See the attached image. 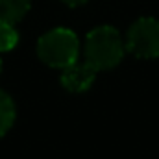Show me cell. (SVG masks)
Listing matches in <instances>:
<instances>
[{
	"label": "cell",
	"mask_w": 159,
	"mask_h": 159,
	"mask_svg": "<svg viewBox=\"0 0 159 159\" xmlns=\"http://www.w3.org/2000/svg\"><path fill=\"white\" fill-rule=\"evenodd\" d=\"M126 50L137 57L152 59L159 56V20L143 17L131 24L126 35Z\"/></svg>",
	"instance_id": "3957f363"
},
{
	"label": "cell",
	"mask_w": 159,
	"mask_h": 159,
	"mask_svg": "<svg viewBox=\"0 0 159 159\" xmlns=\"http://www.w3.org/2000/svg\"><path fill=\"white\" fill-rule=\"evenodd\" d=\"M17 41H19V34L13 28V24L0 20V52L13 50L17 46Z\"/></svg>",
	"instance_id": "52a82bcc"
},
{
	"label": "cell",
	"mask_w": 159,
	"mask_h": 159,
	"mask_svg": "<svg viewBox=\"0 0 159 159\" xmlns=\"http://www.w3.org/2000/svg\"><path fill=\"white\" fill-rule=\"evenodd\" d=\"M80 43L74 32L67 28H56L44 34L37 43L39 57L54 69H65L78 61Z\"/></svg>",
	"instance_id": "7a4b0ae2"
},
{
	"label": "cell",
	"mask_w": 159,
	"mask_h": 159,
	"mask_svg": "<svg viewBox=\"0 0 159 159\" xmlns=\"http://www.w3.org/2000/svg\"><path fill=\"white\" fill-rule=\"evenodd\" d=\"M124 50L126 44L113 26H98L87 35L85 61L96 70H107L122 61Z\"/></svg>",
	"instance_id": "6da1fadb"
},
{
	"label": "cell",
	"mask_w": 159,
	"mask_h": 159,
	"mask_svg": "<svg viewBox=\"0 0 159 159\" xmlns=\"http://www.w3.org/2000/svg\"><path fill=\"white\" fill-rule=\"evenodd\" d=\"M0 70H2V61H0Z\"/></svg>",
	"instance_id": "9c48e42d"
},
{
	"label": "cell",
	"mask_w": 159,
	"mask_h": 159,
	"mask_svg": "<svg viewBox=\"0 0 159 159\" xmlns=\"http://www.w3.org/2000/svg\"><path fill=\"white\" fill-rule=\"evenodd\" d=\"M96 69H93L87 61L83 63H72L70 67H65L63 69V74H61V85L70 91V93H83L87 91L96 76Z\"/></svg>",
	"instance_id": "277c9868"
},
{
	"label": "cell",
	"mask_w": 159,
	"mask_h": 159,
	"mask_svg": "<svg viewBox=\"0 0 159 159\" xmlns=\"http://www.w3.org/2000/svg\"><path fill=\"white\" fill-rule=\"evenodd\" d=\"M13 120H15L13 100L4 91H0V137H4L7 133V129L13 126Z\"/></svg>",
	"instance_id": "8992f818"
},
{
	"label": "cell",
	"mask_w": 159,
	"mask_h": 159,
	"mask_svg": "<svg viewBox=\"0 0 159 159\" xmlns=\"http://www.w3.org/2000/svg\"><path fill=\"white\" fill-rule=\"evenodd\" d=\"M32 0H0V20L15 24L30 9Z\"/></svg>",
	"instance_id": "5b68a950"
},
{
	"label": "cell",
	"mask_w": 159,
	"mask_h": 159,
	"mask_svg": "<svg viewBox=\"0 0 159 159\" xmlns=\"http://www.w3.org/2000/svg\"><path fill=\"white\" fill-rule=\"evenodd\" d=\"M63 2H65V4H69V6H72V7H74V6H81V4H85V2H87V0H63Z\"/></svg>",
	"instance_id": "ba28073f"
}]
</instances>
